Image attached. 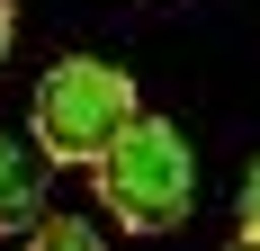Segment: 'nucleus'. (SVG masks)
<instances>
[{"instance_id": "6", "label": "nucleus", "mask_w": 260, "mask_h": 251, "mask_svg": "<svg viewBox=\"0 0 260 251\" xmlns=\"http://www.w3.org/2000/svg\"><path fill=\"white\" fill-rule=\"evenodd\" d=\"M9 45H18V9L0 0V63H9Z\"/></svg>"}, {"instance_id": "1", "label": "nucleus", "mask_w": 260, "mask_h": 251, "mask_svg": "<svg viewBox=\"0 0 260 251\" xmlns=\"http://www.w3.org/2000/svg\"><path fill=\"white\" fill-rule=\"evenodd\" d=\"M90 189H99V206L126 233H171L188 206H198V152L180 144V125L135 117L126 135L90 162Z\"/></svg>"}, {"instance_id": "4", "label": "nucleus", "mask_w": 260, "mask_h": 251, "mask_svg": "<svg viewBox=\"0 0 260 251\" xmlns=\"http://www.w3.org/2000/svg\"><path fill=\"white\" fill-rule=\"evenodd\" d=\"M36 242H54V251H90L99 233H90V225H72V215H36Z\"/></svg>"}, {"instance_id": "5", "label": "nucleus", "mask_w": 260, "mask_h": 251, "mask_svg": "<svg viewBox=\"0 0 260 251\" xmlns=\"http://www.w3.org/2000/svg\"><path fill=\"white\" fill-rule=\"evenodd\" d=\"M234 225H242V242H260V162H251V179H242V206H234Z\"/></svg>"}, {"instance_id": "3", "label": "nucleus", "mask_w": 260, "mask_h": 251, "mask_svg": "<svg viewBox=\"0 0 260 251\" xmlns=\"http://www.w3.org/2000/svg\"><path fill=\"white\" fill-rule=\"evenodd\" d=\"M36 215H45V152L0 135V233H36Z\"/></svg>"}, {"instance_id": "2", "label": "nucleus", "mask_w": 260, "mask_h": 251, "mask_svg": "<svg viewBox=\"0 0 260 251\" xmlns=\"http://www.w3.org/2000/svg\"><path fill=\"white\" fill-rule=\"evenodd\" d=\"M144 117L135 108V81L99 54H63L45 81H36V152L63 162V171H90L126 125Z\"/></svg>"}]
</instances>
